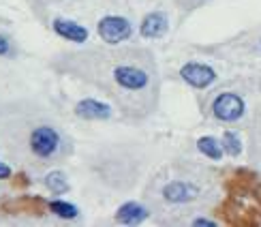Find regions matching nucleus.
<instances>
[{
    "label": "nucleus",
    "mask_w": 261,
    "mask_h": 227,
    "mask_svg": "<svg viewBox=\"0 0 261 227\" xmlns=\"http://www.w3.org/2000/svg\"><path fill=\"white\" fill-rule=\"evenodd\" d=\"M114 80L116 84L124 90H144L148 86V73L144 69L130 67V64H122V67L114 69Z\"/></svg>",
    "instance_id": "39448f33"
},
{
    "label": "nucleus",
    "mask_w": 261,
    "mask_h": 227,
    "mask_svg": "<svg viewBox=\"0 0 261 227\" xmlns=\"http://www.w3.org/2000/svg\"><path fill=\"white\" fill-rule=\"evenodd\" d=\"M193 225H197V227H199V225H201V227H214V225H216V221H208V219H195V221H193Z\"/></svg>",
    "instance_id": "dca6fc26"
},
{
    "label": "nucleus",
    "mask_w": 261,
    "mask_h": 227,
    "mask_svg": "<svg viewBox=\"0 0 261 227\" xmlns=\"http://www.w3.org/2000/svg\"><path fill=\"white\" fill-rule=\"evenodd\" d=\"M221 144H223V150L227 155H231V157H238L242 153V139H240V135L238 133H233V131H225V135H223V139H221Z\"/></svg>",
    "instance_id": "f8f14e48"
},
{
    "label": "nucleus",
    "mask_w": 261,
    "mask_h": 227,
    "mask_svg": "<svg viewBox=\"0 0 261 227\" xmlns=\"http://www.w3.org/2000/svg\"><path fill=\"white\" fill-rule=\"evenodd\" d=\"M11 176V167L7 165V163H3V161H0V180H7Z\"/></svg>",
    "instance_id": "2eb2a0df"
},
{
    "label": "nucleus",
    "mask_w": 261,
    "mask_h": 227,
    "mask_svg": "<svg viewBox=\"0 0 261 227\" xmlns=\"http://www.w3.org/2000/svg\"><path fill=\"white\" fill-rule=\"evenodd\" d=\"M60 146V137L51 127H39L30 135V148L37 157H51Z\"/></svg>",
    "instance_id": "7ed1b4c3"
},
{
    "label": "nucleus",
    "mask_w": 261,
    "mask_h": 227,
    "mask_svg": "<svg viewBox=\"0 0 261 227\" xmlns=\"http://www.w3.org/2000/svg\"><path fill=\"white\" fill-rule=\"evenodd\" d=\"M54 30H56V35H60L62 39L73 41V43H84L88 39V30L71 19H62V17L54 19Z\"/></svg>",
    "instance_id": "0eeeda50"
},
{
    "label": "nucleus",
    "mask_w": 261,
    "mask_h": 227,
    "mask_svg": "<svg viewBox=\"0 0 261 227\" xmlns=\"http://www.w3.org/2000/svg\"><path fill=\"white\" fill-rule=\"evenodd\" d=\"M167 30V17L163 13H150L144 17V24H141V35L146 39H159L165 35Z\"/></svg>",
    "instance_id": "9d476101"
},
{
    "label": "nucleus",
    "mask_w": 261,
    "mask_h": 227,
    "mask_svg": "<svg viewBox=\"0 0 261 227\" xmlns=\"http://www.w3.org/2000/svg\"><path fill=\"white\" fill-rule=\"evenodd\" d=\"M212 114L223 122H236L244 114V101L233 92H223L212 103Z\"/></svg>",
    "instance_id": "f257e3e1"
},
{
    "label": "nucleus",
    "mask_w": 261,
    "mask_h": 227,
    "mask_svg": "<svg viewBox=\"0 0 261 227\" xmlns=\"http://www.w3.org/2000/svg\"><path fill=\"white\" fill-rule=\"evenodd\" d=\"M49 210L56 214V217H62V219H75L77 217V208L73 206V204H67V201H60V199H56V201H51L49 204Z\"/></svg>",
    "instance_id": "4468645a"
},
{
    "label": "nucleus",
    "mask_w": 261,
    "mask_h": 227,
    "mask_svg": "<svg viewBox=\"0 0 261 227\" xmlns=\"http://www.w3.org/2000/svg\"><path fill=\"white\" fill-rule=\"evenodd\" d=\"M7 52H9V41L5 37H0V56H5Z\"/></svg>",
    "instance_id": "f3484780"
},
{
    "label": "nucleus",
    "mask_w": 261,
    "mask_h": 227,
    "mask_svg": "<svg viewBox=\"0 0 261 227\" xmlns=\"http://www.w3.org/2000/svg\"><path fill=\"white\" fill-rule=\"evenodd\" d=\"M148 214H150L148 208H144L141 204H137V201H126L124 206L118 208L116 219L120 221V223H124V225H137V223L144 221Z\"/></svg>",
    "instance_id": "6e6552de"
},
{
    "label": "nucleus",
    "mask_w": 261,
    "mask_h": 227,
    "mask_svg": "<svg viewBox=\"0 0 261 227\" xmlns=\"http://www.w3.org/2000/svg\"><path fill=\"white\" fill-rule=\"evenodd\" d=\"M180 75L182 80L191 84L193 88H208L210 84L216 82V71L212 67H208V64H199V62H189L184 64V67L180 69Z\"/></svg>",
    "instance_id": "20e7f679"
},
{
    "label": "nucleus",
    "mask_w": 261,
    "mask_h": 227,
    "mask_svg": "<svg viewBox=\"0 0 261 227\" xmlns=\"http://www.w3.org/2000/svg\"><path fill=\"white\" fill-rule=\"evenodd\" d=\"M75 114L86 118V120H105V118L112 116V107L96 99H84L75 107Z\"/></svg>",
    "instance_id": "423d86ee"
},
{
    "label": "nucleus",
    "mask_w": 261,
    "mask_h": 227,
    "mask_svg": "<svg viewBox=\"0 0 261 227\" xmlns=\"http://www.w3.org/2000/svg\"><path fill=\"white\" fill-rule=\"evenodd\" d=\"M197 148H199V153L205 155L208 159L212 161H221L223 159V144L219 142L216 137H210V135H205V137H199V142H197Z\"/></svg>",
    "instance_id": "9b49d317"
},
{
    "label": "nucleus",
    "mask_w": 261,
    "mask_h": 227,
    "mask_svg": "<svg viewBox=\"0 0 261 227\" xmlns=\"http://www.w3.org/2000/svg\"><path fill=\"white\" fill-rule=\"evenodd\" d=\"M133 32V26L126 17H120V15H107L99 21V37L105 41V43H120V41H126Z\"/></svg>",
    "instance_id": "f03ea898"
},
{
    "label": "nucleus",
    "mask_w": 261,
    "mask_h": 227,
    "mask_svg": "<svg viewBox=\"0 0 261 227\" xmlns=\"http://www.w3.org/2000/svg\"><path fill=\"white\" fill-rule=\"evenodd\" d=\"M163 197H165L167 201L171 204H182V201H191L195 197V189L191 185H187V182H169V185L163 189Z\"/></svg>",
    "instance_id": "1a4fd4ad"
},
{
    "label": "nucleus",
    "mask_w": 261,
    "mask_h": 227,
    "mask_svg": "<svg viewBox=\"0 0 261 227\" xmlns=\"http://www.w3.org/2000/svg\"><path fill=\"white\" fill-rule=\"evenodd\" d=\"M45 187H47L51 193H56V195L69 191V185H67V180H64L62 171H49V174L45 176Z\"/></svg>",
    "instance_id": "ddd939ff"
}]
</instances>
